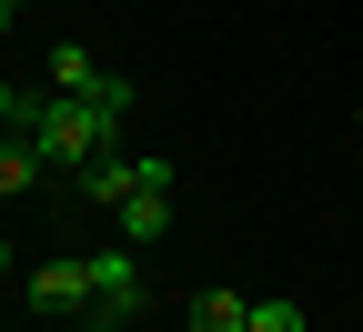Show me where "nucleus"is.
Masks as SVG:
<instances>
[{
	"mask_svg": "<svg viewBox=\"0 0 363 332\" xmlns=\"http://www.w3.org/2000/svg\"><path fill=\"white\" fill-rule=\"evenodd\" d=\"M11 131H30V151H40V161H71V171L101 161V151H121V131L91 111V101H71V91H30Z\"/></svg>",
	"mask_w": 363,
	"mask_h": 332,
	"instance_id": "f257e3e1",
	"label": "nucleus"
},
{
	"mask_svg": "<svg viewBox=\"0 0 363 332\" xmlns=\"http://www.w3.org/2000/svg\"><path fill=\"white\" fill-rule=\"evenodd\" d=\"M91 322H101V332L142 322V262H131V252H91Z\"/></svg>",
	"mask_w": 363,
	"mask_h": 332,
	"instance_id": "f03ea898",
	"label": "nucleus"
},
{
	"mask_svg": "<svg viewBox=\"0 0 363 332\" xmlns=\"http://www.w3.org/2000/svg\"><path fill=\"white\" fill-rule=\"evenodd\" d=\"M71 181H81V202H101V212H121V202H131V181H142V151H131V141H121V151H101V161H81Z\"/></svg>",
	"mask_w": 363,
	"mask_h": 332,
	"instance_id": "7ed1b4c3",
	"label": "nucleus"
},
{
	"mask_svg": "<svg viewBox=\"0 0 363 332\" xmlns=\"http://www.w3.org/2000/svg\"><path fill=\"white\" fill-rule=\"evenodd\" d=\"M30 302L40 312H91V262H40L30 272Z\"/></svg>",
	"mask_w": 363,
	"mask_h": 332,
	"instance_id": "20e7f679",
	"label": "nucleus"
},
{
	"mask_svg": "<svg viewBox=\"0 0 363 332\" xmlns=\"http://www.w3.org/2000/svg\"><path fill=\"white\" fill-rule=\"evenodd\" d=\"M162 231H172V192L131 181V202H121V242H162Z\"/></svg>",
	"mask_w": 363,
	"mask_h": 332,
	"instance_id": "39448f33",
	"label": "nucleus"
},
{
	"mask_svg": "<svg viewBox=\"0 0 363 332\" xmlns=\"http://www.w3.org/2000/svg\"><path fill=\"white\" fill-rule=\"evenodd\" d=\"M51 91H71V101H91V91H101V61H91L81 40H51Z\"/></svg>",
	"mask_w": 363,
	"mask_h": 332,
	"instance_id": "423d86ee",
	"label": "nucleus"
},
{
	"mask_svg": "<svg viewBox=\"0 0 363 332\" xmlns=\"http://www.w3.org/2000/svg\"><path fill=\"white\" fill-rule=\"evenodd\" d=\"M192 332H252V302L212 282V292H192Z\"/></svg>",
	"mask_w": 363,
	"mask_h": 332,
	"instance_id": "0eeeda50",
	"label": "nucleus"
},
{
	"mask_svg": "<svg viewBox=\"0 0 363 332\" xmlns=\"http://www.w3.org/2000/svg\"><path fill=\"white\" fill-rule=\"evenodd\" d=\"M40 171H51V161L30 151V131H0V202H11V192H30Z\"/></svg>",
	"mask_w": 363,
	"mask_h": 332,
	"instance_id": "6e6552de",
	"label": "nucleus"
},
{
	"mask_svg": "<svg viewBox=\"0 0 363 332\" xmlns=\"http://www.w3.org/2000/svg\"><path fill=\"white\" fill-rule=\"evenodd\" d=\"M131 101H142V81H121V71H101V91H91V111H101L111 131H131Z\"/></svg>",
	"mask_w": 363,
	"mask_h": 332,
	"instance_id": "1a4fd4ad",
	"label": "nucleus"
},
{
	"mask_svg": "<svg viewBox=\"0 0 363 332\" xmlns=\"http://www.w3.org/2000/svg\"><path fill=\"white\" fill-rule=\"evenodd\" d=\"M252 332H303V302H283V292H262V302H252Z\"/></svg>",
	"mask_w": 363,
	"mask_h": 332,
	"instance_id": "9d476101",
	"label": "nucleus"
},
{
	"mask_svg": "<svg viewBox=\"0 0 363 332\" xmlns=\"http://www.w3.org/2000/svg\"><path fill=\"white\" fill-rule=\"evenodd\" d=\"M11 11H21V0H0V30H11Z\"/></svg>",
	"mask_w": 363,
	"mask_h": 332,
	"instance_id": "9b49d317",
	"label": "nucleus"
},
{
	"mask_svg": "<svg viewBox=\"0 0 363 332\" xmlns=\"http://www.w3.org/2000/svg\"><path fill=\"white\" fill-rule=\"evenodd\" d=\"M0 282H11V242H0Z\"/></svg>",
	"mask_w": 363,
	"mask_h": 332,
	"instance_id": "f8f14e48",
	"label": "nucleus"
}]
</instances>
